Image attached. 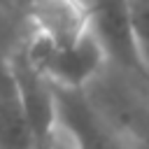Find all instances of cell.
Instances as JSON below:
<instances>
[{"mask_svg": "<svg viewBox=\"0 0 149 149\" xmlns=\"http://www.w3.org/2000/svg\"><path fill=\"white\" fill-rule=\"evenodd\" d=\"M130 14H133V30H135L140 58L149 74V0H130Z\"/></svg>", "mask_w": 149, "mask_h": 149, "instance_id": "52a82bcc", "label": "cell"}, {"mask_svg": "<svg viewBox=\"0 0 149 149\" xmlns=\"http://www.w3.org/2000/svg\"><path fill=\"white\" fill-rule=\"evenodd\" d=\"M86 2L91 14V33L105 49L107 61L128 72L147 74L135 42L130 0H86Z\"/></svg>", "mask_w": 149, "mask_h": 149, "instance_id": "7a4b0ae2", "label": "cell"}, {"mask_svg": "<svg viewBox=\"0 0 149 149\" xmlns=\"http://www.w3.org/2000/svg\"><path fill=\"white\" fill-rule=\"evenodd\" d=\"M33 35L51 44L77 42L91 33V14L86 0H33Z\"/></svg>", "mask_w": 149, "mask_h": 149, "instance_id": "277c9868", "label": "cell"}, {"mask_svg": "<svg viewBox=\"0 0 149 149\" xmlns=\"http://www.w3.org/2000/svg\"><path fill=\"white\" fill-rule=\"evenodd\" d=\"M58 116L77 133L81 149H123L112 126L100 116L95 105L74 88H58Z\"/></svg>", "mask_w": 149, "mask_h": 149, "instance_id": "5b68a950", "label": "cell"}, {"mask_svg": "<svg viewBox=\"0 0 149 149\" xmlns=\"http://www.w3.org/2000/svg\"><path fill=\"white\" fill-rule=\"evenodd\" d=\"M147 77H149V74H147Z\"/></svg>", "mask_w": 149, "mask_h": 149, "instance_id": "ba28073f", "label": "cell"}, {"mask_svg": "<svg viewBox=\"0 0 149 149\" xmlns=\"http://www.w3.org/2000/svg\"><path fill=\"white\" fill-rule=\"evenodd\" d=\"M26 54L54 86L74 91H81L93 84L102 68L109 63L105 49L100 47L93 33L68 44H51L33 35L26 47Z\"/></svg>", "mask_w": 149, "mask_h": 149, "instance_id": "6da1fadb", "label": "cell"}, {"mask_svg": "<svg viewBox=\"0 0 149 149\" xmlns=\"http://www.w3.org/2000/svg\"><path fill=\"white\" fill-rule=\"evenodd\" d=\"M0 149H40L7 61H0Z\"/></svg>", "mask_w": 149, "mask_h": 149, "instance_id": "8992f818", "label": "cell"}, {"mask_svg": "<svg viewBox=\"0 0 149 149\" xmlns=\"http://www.w3.org/2000/svg\"><path fill=\"white\" fill-rule=\"evenodd\" d=\"M7 63H9V68H12L16 88H19V93H21L26 114H28V119H30V126H33L37 147L42 149L47 135L51 133V128H54L56 121H58V93H56V86H54V84L47 79V74L28 58L26 49L19 51L16 56H12Z\"/></svg>", "mask_w": 149, "mask_h": 149, "instance_id": "3957f363", "label": "cell"}]
</instances>
